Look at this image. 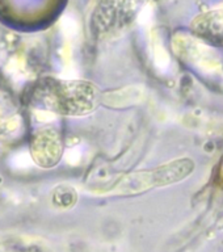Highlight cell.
<instances>
[{
  "instance_id": "1",
  "label": "cell",
  "mask_w": 223,
  "mask_h": 252,
  "mask_svg": "<svg viewBox=\"0 0 223 252\" xmlns=\"http://www.w3.org/2000/svg\"><path fill=\"white\" fill-rule=\"evenodd\" d=\"M32 100L51 114L82 117L94 112L101 101L100 91L86 80L43 78L35 83Z\"/></svg>"
},
{
  "instance_id": "2",
  "label": "cell",
  "mask_w": 223,
  "mask_h": 252,
  "mask_svg": "<svg viewBox=\"0 0 223 252\" xmlns=\"http://www.w3.org/2000/svg\"><path fill=\"white\" fill-rule=\"evenodd\" d=\"M194 171V161L183 158L161 164L157 168L138 171L126 175L117 181L106 194H137L149 189L176 184L191 175Z\"/></svg>"
},
{
  "instance_id": "3",
  "label": "cell",
  "mask_w": 223,
  "mask_h": 252,
  "mask_svg": "<svg viewBox=\"0 0 223 252\" xmlns=\"http://www.w3.org/2000/svg\"><path fill=\"white\" fill-rule=\"evenodd\" d=\"M147 0H96L92 28L100 35L120 31L135 17Z\"/></svg>"
},
{
  "instance_id": "4",
  "label": "cell",
  "mask_w": 223,
  "mask_h": 252,
  "mask_svg": "<svg viewBox=\"0 0 223 252\" xmlns=\"http://www.w3.org/2000/svg\"><path fill=\"white\" fill-rule=\"evenodd\" d=\"M32 158L41 167L50 168L62 157V141L55 130H39L32 138Z\"/></svg>"
},
{
  "instance_id": "5",
  "label": "cell",
  "mask_w": 223,
  "mask_h": 252,
  "mask_svg": "<svg viewBox=\"0 0 223 252\" xmlns=\"http://www.w3.org/2000/svg\"><path fill=\"white\" fill-rule=\"evenodd\" d=\"M194 31L204 38L223 45V9L201 16L194 21Z\"/></svg>"
},
{
  "instance_id": "6",
  "label": "cell",
  "mask_w": 223,
  "mask_h": 252,
  "mask_svg": "<svg viewBox=\"0 0 223 252\" xmlns=\"http://www.w3.org/2000/svg\"><path fill=\"white\" fill-rule=\"evenodd\" d=\"M142 92L137 87H127L118 91H112L105 94H101V101L106 104V106L112 108H124V106L137 104L141 101Z\"/></svg>"
}]
</instances>
